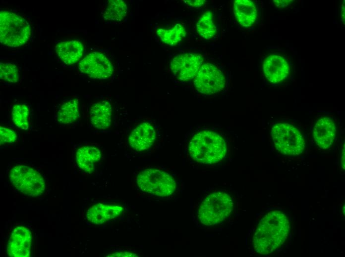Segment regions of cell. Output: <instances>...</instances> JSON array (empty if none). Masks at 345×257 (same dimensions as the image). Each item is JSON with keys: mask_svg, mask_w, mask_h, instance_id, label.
Returning <instances> with one entry per match:
<instances>
[{"mask_svg": "<svg viewBox=\"0 0 345 257\" xmlns=\"http://www.w3.org/2000/svg\"><path fill=\"white\" fill-rule=\"evenodd\" d=\"M0 78L1 80L6 82H17L19 78L18 67L12 62H0Z\"/></svg>", "mask_w": 345, "mask_h": 257, "instance_id": "obj_25", "label": "cell"}, {"mask_svg": "<svg viewBox=\"0 0 345 257\" xmlns=\"http://www.w3.org/2000/svg\"><path fill=\"white\" fill-rule=\"evenodd\" d=\"M31 29L22 16L14 12L1 11L0 13V41L5 45L17 47L29 40Z\"/></svg>", "mask_w": 345, "mask_h": 257, "instance_id": "obj_5", "label": "cell"}, {"mask_svg": "<svg viewBox=\"0 0 345 257\" xmlns=\"http://www.w3.org/2000/svg\"><path fill=\"white\" fill-rule=\"evenodd\" d=\"M55 51L63 63L72 65L79 61L82 56L84 46L77 40L64 41L57 44Z\"/></svg>", "mask_w": 345, "mask_h": 257, "instance_id": "obj_19", "label": "cell"}, {"mask_svg": "<svg viewBox=\"0 0 345 257\" xmlns=\"http://www.w3.org/2000/svg\"><path fill=\"white\" fill-rule=\"evenodd\" d=\"M196 28L198 34L205 39L209 40L215 36L217 28L210 11L205 12L199 17Z\"/></svg>", "mask_w": 345, "mask_h": 257, "instance_id": "obj_23", "label": "cell"}, {"mask_svg": "<svg viewBox=\"0 0 345 257\" xmlns=\"http://www.w3.org/2000/svg\"><path fill=\"white\" fill-rule=\"evenodd\" d=\"M193 80L196 90L205 95L221 92L226 84V77L223 71L209 62L201 65Z\"/></svg>", "mask_w": 345, "mask_h": 257, "instance_id": "obj_9", "label": "cell"}, {"mask_svg": "<svg viewBox=\"0 0 345 257\" xmlns=\"http://www.w3.org/2000/svg\"><path fill=\"white\" fill-rule=\"evenodd\" d=\"M262 70L266 80L272 84L287 81L291 73V65L288 58L280 52L268 54L262 63Z\"/></svg>", "mask_w": 345, "mask_h": 257, "instance_id": "obj_10", "label": "cell"}, {"mask_svg": "<svg viewBox=\"0 0 345 257\" xmlns=\"http://www.w3.org/2000/svg\"><path fill=\"white\" fill-rule=\"evenodd\" d=\"M312 134L319 147L322 149L330 147L337 134V126L334 119L327 116L319 118L314 126Z\"/></svg>", "mask_w": 345, "mask_h": 257, "instance_id": "obj_15", "label": "cell"}, {"mask_svg": "<svg viewBox=\"0 0 345 257\" xmlns=\"http://www.w3.org/2000/svg\"><path fill=\"white\" fill-rule=\"evenodd\" d=\"M157 34L164 43L173 46L177 44L185 37L186 31L181 24L177 23L168 28H160Z\"/></svg>", "mask_w": 345, "mask_h": 257, "instance_id": "obj_21", "label": "cell"}, {"mask_svg": "<svg viewBox=\"0 0 345 257\" xmlns=\"http://www.w3.org/2000/svg\"><path fill=\"white\" fill-rule=\"evenodd\" d=\"M290 222L284 212L271 211L263 215L253 231L251 243L255 253L267 255L275 252L286 241Z\"/></svg>", "mask_w": 345, "mask_h": 257, "instance_id": "obj_4", "label": "cell"}, {"mask_svg": "<svg viewBox=\"0 0 345 257\" xmlns=\"http://www.w3.org/2000/svg\"><path fill=\"white\" fill-rule=\"evenodd\" d=\"M271 135L277 150L283 154L297 156L305 148V140L301 131L289 123L276 124L272 128Z\"/></svg>", "mask_w": 345, "mask_h": 257, "instance_id": "obj_6", "label": "cell"}, {"mask_svg": "<svg viewBox=\"0 0 345 257\" xmlns=\"http://www.w3.org/2000/svg\"><path fill=\"white\" fill-rule=\"evenodd\" d=\"M137 191L149 198L166 201L180 194L182 186L178 177L169 169L148 166L140 169L134 176Z\"/></svg>", "mask_w": 345, "mask_h": 257, "instance_id": "obj_3", "label": "cell"}, {"mask_svg": "<svg viewBox=\"0 0 345 257\" xmlns=\"http://www.w3.org/2000/svg\"><path fill=\"white\" fill-rule=\"evenodd\" d=\"M90 121L93 126L99 129L109 128L112 122V106L107 100L98 101L91 106Z\"/></svg>", "mask_w": 345, "mask_h": 257, "instance_id": "obj_17", "label": "cell"}, {"mask_svg": "<svg viewBox=\"0 0 345 257\" xmlns=\"http://www.w3.org/2000/svg\"><path fill=\"white\" fill-rule=\"evenodd\" d=\"M233 11L237 23L248 28L253 26L258 17L256 3L250 0H236L233 4Z\"/></svg>", "mask_w": 345, "mask_h": 257, "instance_id": "obj_16", "label": "cell"}, {"mask_svg": "<svg viewBox=\"0 0 345 257\" xmlns=\"http://www.w3.org/2000/svg\"><path fill=\"white\" fill-rule=\"evenodd\" d=\"M9 177L15 189L28 196H40L46 189L43 177L37 171L28 166H14L9 171Z\"/></svg>", "mask_w": 345, "mask_h": 257, "instance_id": "obj_7", "label": "cell"}, {"mask_svg": "<svg viewBox=\"0 0 345 257\" xmlns=\"http://www.w3.org/2000/svg\"><path fill=\"white\" fill-rule=\"evenodd\" d=\"M32 234L23 226L13 229L9 238L6 252L11 257H29L31 254Z\"/></svg>", "mask_w": 345, "mask_h": 257, "instance_id": "obj_14", "label": "cell"}, {"mask_svg": "<svg viewBox=\"0 0 345 257\" xmlns=\"http://www.w3.org/2000/svg\"><path fill=\"white\" fill-rule=\"evenodd\" d=\"M127 13V6L126 2L122 0H109L103 13V17L106 20L120 21L123 20Z\"/></svg>", "mask_w": 345, "mask_h": 257, "instance_id": "obj_22", "label": "cell"}, {"mask_svg": "<svg viewBox=\"0 0 345 257\" xmlns=\"http://www.w3.org/2000/svg\"><path fill=\"white\" fill-rule=\"evenodd\" d=\"M184 2L188 5L193 7H199L202 6L205 3V0H184Z\"/></svg>", "mask_w": 345, "mask_h": 257, "instance_id": "obj_28", "label": "cell"}, {"mask_svg": "<svg viewBox=\"0 0 345 257\" xmlns=\"http://www.w3.org/2000/svg\"><path fill=\"white\" fill-rule=\"evenodd\" d=\"M341 166L343 170H345V145L342 147V153L340 158Z\"/></svg>", "mask_w": 345, "mask_h": 257, "instance_id": "obj_30", "label": "cell"}, {"mask_svg": "<svg viewBox=\"0 0 345 257\" xmlns=\"http://www.w3.org/2000/svg\"><path fill=\"white\" fill-rule=\"evenodd\" d=\"M79 117V104L76 99H69L62 103L57 116L58 121L64 125L75 123Z\"/></svg>", "mask_w": 345, "mask_h": 257, "instance_id": "obj_20", "label": "cell"}, {"mask_svg": "<svg viewBox=\"0 0 345 257\" xmlns=\"http://www.w3.org/2000/svg\"><path fill=\"white\" fill-rule=\"evenodd\" d=\"M80 72L88 77L97 80H106L113 75V65L103 53L94 51L87 54L79 62Z\"/></svg>", "mask_w": 345, "mask_h": 257, "instance_id": "obj_11", "label": "cell"}, {"mask_svg": "<svg viewBox=\"0 0 345 257\" xmlns=\"http://www.w3.org/2000/svg\"><path fill=\"white\" fill-rule=\"evenodd\" d=\"M107 257H139V254L136 251L131 249H119L112 251Z\"/></svg>", "mask_w": 345, "mask_h": 257, "instance_id": "obj_27", "label": "cell"}, {"mask_svg": "<svg viewBox=\"0 0 345 257\" xmlns=\"http://www.w3.org/2000/svg\"><path fill=\"white\" fill-rule=\"evenodd\" d=\"M291 0H273L275 6L278 7H286L289 6L292 2Z\"/></svg>", "mask_w": 345, "mask_h": 257, "instance_id": "obj_29", "label": "cell"}, {"mask_svg": "<svg viewBox=\"0 0 345 257\" xmlns=\"http://www.w3.org/2000/svg\"><path fill=\"white\" fill-rule=\"evenodd\" d=\"M102 153L100 149L92 145L79 147L75 154V160L80 169L91 173L94 171L96 164L100 161Z\"/></svg>", "mask_w": 345, "mask_h": 257, "instance_id": "obj_18", "label": "cell"}, {"mask_svg": "<svg viewBox=\"0 0 345 257\" xmlns=\"http://www.w3.org/2000/svg\"><path fill=\"white\" fill-rule=\"evenodd\" d=\"M17 139L15 132L9 128L0 126V144L14 143Z\"/></svg>", "mask_w": 345, "mask_h": 257, "instance_id": "obj_26", "label": "cell"}, {"mask_svg": "<svg viewBox=\"0 0 345 257\" xmlns=\"http://www.w3.org/2000/svg\"><path fill=\"white\" fill-rule=\"evenodd\" d=\"M28 107L25 104H16L12 109L11 118L14 125L18 128L27 130L29 128Z\"/></svg>", "mask_w": 345, "mask_h": 257, "instance_id": "obj_24", "label": "cell"}, {"mask_svg": "<svg viewBox=\"0 0 345 257\" xmlns=\"http://www.w3.org/2000/svg\"><path fill=\"white\" fill-rule=\"evenodd\" d=\"M229 143L224 132L217 128L196 129L189 137L185 147L188 160L195 166L216 168L227 160Z\"/></svg>", "mask_w": 345, "mask_h": 257, "instance_id": "obj_2", "label": "cell"}, {"mask_svg": "<svg viewBox=\"0 0 345 257\" xmlns=\"http://www.w3.org/2000/svg\"><path fill=\"white\" fill-rule=\"evenodd\" d=\"M125 208L122 204L97 203L88 208L86 214L87 220L96 225H102L122 217Z\"/></svg>", "mask_w": 345, "mask_h": 257, "instance_id": "obj_13", "label": "cell"}, {"mask_svg": "<svg viewBox=\"0 0 345 257\" xmlns=\"http://www.w3.org/2000/svg\"><path fill=\"white\" fill-rule=\"evenodd\" d=\"M203 56L195 53H185L174 57L170 69L178 80L186 82L193 80L203 63Z\"/></svg>", "mask_w": 345, "mask_h": 257, "instance_id": "obj_12", "label": "cell"}, {"mask_svg": "<svg viewBox=\"0 0 345 257\" xmlns=\"http://www.w3.org/2000/svg\"><path fill=\"white\" fill-rule=\"evenodd\" d=\"M341 19L342 22L345 24V0H343L342 4H341V11H340Z\"/></svg>", "mask_w": 345, "mask_h": 257, "instance_id": "obj_31", "label": "cell"}, {"mask_svg": "<svg viewBox=\"0 0 345 257\" xmlns=\"http://www.w3.org/2000/svg\"><path fill=\"white\" fill-rule=\"evenodd\" d=\"M158 139L159 132L155 123L143 121L131 129L126 138V145L133 152L143 153L153 149Z\"/></svg>", "mask_w": 345, "mask_h": 257, "instance_id": "obj_8", "label": "cell"}, {"mask_svg": "<svg viewBox=\"0 0 345 257\" xmlns=\"http://www.w3.org/2000/svg\"><path fill=\"white\" fill-rule=\"evenodd\" d=\"M236 202L233 193L224 186L204 190L194 202L192 217L200 229L214 231L223 229L234 213Z\"/></svg>", "mask_w": 345, "mask_h": 257, "instance_id": "obj_1", "label": "cell"}]
</instances>
